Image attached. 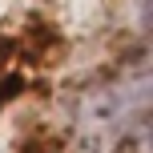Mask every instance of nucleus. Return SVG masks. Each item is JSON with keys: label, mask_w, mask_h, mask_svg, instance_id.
<instances>
[]
</instances>
